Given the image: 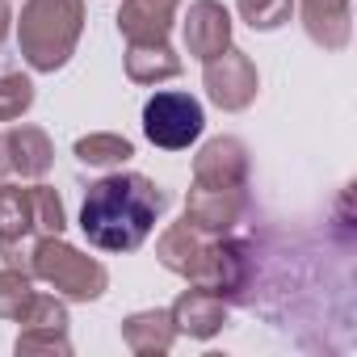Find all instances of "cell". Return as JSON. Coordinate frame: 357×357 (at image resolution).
<instances>
[{
	"mask_svg": "<svg viewBox=\"0 0 357 357\" xmlns=\"http://www.w3.org/2000/svg\"><path fill=\"white\" fill-rule=\"evenodd\" d=\"M168 211V194L143 172H109L84 190L80 231L101 252H135Z\"/></svg>",
	"mask_w": 357,
	"mask_h": 357,
	"instance_id": "cell-1",
	"label": "cell"
},
{
	"mask_svg": "<svg viewBox=\"0 0 357 357\" xmlns=\"http://www.w3.org/2000/svg\"><path fill=\"white\" fill-rule=\"evenodd\" d=\"M63 198L51 185H0V261L30 273L34 244L43 236H63Z\"/></svg>",
	"mask_w": 357,
	"mask_h": 357,
	"instance_id": "cell-2",
	"label": "cell"
},
{
	"mask_svg": "<svg viewBox=\"0 0 357 357\" xmlns=\"http://www.w3.org/2000/svg\"><path fill=\"white\" fill-rule=\"evenodd\" d=\"M84 34V0H26L17 17V47L34 72H59Z\"/></svg>",
	"mask_w": 357,
	"mask_h": 357,
	"instance_id": "cell-3",
	"label": "cell"
},
{
	"mask_svg": "<svg viewBox=\"0 0 357 357\" xmlns=\"http://www.w3.org/2000/svg\"><path fill=\"white\" fill-rule=\"evenodd\" d=\"M30 278L55 286V294H63L72 303H93V298H101L109 290V269L97 257L72 248L63 236H43L34 244Z\"/></svg>",
	"mask_w": 357,
	"mask_h": 357,
	"instance_id": "cell-4",
	"label": "cell"
},
{
	"mask_svg": "<svg viewBox=\"0 0 357 357\" xmlns=\"http://www.w3.org/2000/svg\"><path fill=\"white\" fill-rule=\"evenodd\" d=\"M202 130H206L202 101L181 89H164L143 105V135H147V143H155L164 151H185L190 143L202 139Z\"/></svg>",
	"mask_w": 357,
	"mask_h": 357,
	"instance_id": "cell-5",
	"label": "cell"
},
{
	"mask_svg": "<svg viewBox=\"0 0 357 357\" xmlns=\"http://www.w3.org/2000/svg\"><path fill=\"white\" fill-rule=\"evenodd\" d=\"M202 84H206V97L227 109V114H240L257 101L261 93V76H257V63L240 51V47H227L223 55L206 59L202 63Z\"/></svg>",
	"mask_w": 357,
	"mask_h": 357,
	"instance_id": "cell-6",
	"label": "cell"
},
{
	"mask_svg": "<svg viewBox=\"0 0 357 357\" xmlns=\"http://www.w3.org/2000/svg\"><path fill=\"white\" fill-rule=\"evenodd\" d=\"M22 332L13 340V353L17 357H30V353H59L68 357L72 353V340H68V307L55 298V294H38L30 298V307L22 311Z\"/></svg>",
	"mask_w": 357,
	"mask_h": 357,
	"instance_id": "cell-7",
	"label": "cell"
},
{
	"mask_svg": "<svg viewBox=\"0 0 357 357\" xmlns=\"http://www.w3.org/2000/svg\"><path fill=\"white\" fill-rule=\"evenodd\" d=\"M194 185L206 190H248V147L236 135H219L202 143L194 155Z\"/></svg>",
	"mask_w": 357,
	"mask_h": 357,
	"instance_id": "cell-8",
	"label": "cell"
},
{
	"mask_svg": "<svg viewBox=\"0 0 357 357\" xmlns=\"http://www.w3.org/2000/svg\"><path fill=\"white\" fill-rule=\"evenodd\" d=\"M248 215V190H206L194 185L185 198V223L202 236H231Z\"/></svg>",
	"mask_w": 357,
	"mask_h": 357,
	"instance_id": "cell-9",
	"label": "cell"
},
{
	"mask_svg": "<svg viewBox=\"0 0 357 357\" xmlns=\"http://www.w3.org/2000/svg\"><path fill=\"white\" fill-rule=\"evenodd\" d=\"M181 34H185V51L198 63H206V59H215V55H223L231 47V13L219 5V0H194Z\"/></svg>",
	"mask_w": 357,
	"mask_h": 357,
	"instance_id": "cell-10",
	"label": "cell"
},
{
	"mask_svg": "<svg viewBox=\"0 0 357 357\" xmlns=\"http://www.w3.org/2000/svg\"><path fill=\"white\" fill-rule=\"evenodd\" d=\"M227 307L231 303L219 298L215 290L194 286V290H181V298L168 307V315H172V328L176 332H185L194 340H211V336H219L227 328Z\"/></svg>",
	"mask_w": 357,
	"mask_h": 357,
	"instance_id": "cell-11",
	"label": "cell"
},
{
	"mask_svg": "<svg viewBox=\"0 0 357 357\" xmlns=\"http://www.w3.org/2000/svg\"><path fill=\"white\" fill-rule=\"evenodd\" d=\"M303 30L324 51H344L353 38V0H298Z\"/></svg>",
	"mask_w": 357,
	"mask_h": 357,
	"instance_id": "cell-12",
	"label": "cell"
},
{
	"mask_svg": "<svg viewBox=\"0 0 357 357\" xmlns=\"http://www.w3.org/2000/svg\"><path fill=\"white\" fill-rule=\"evenodd\" d=\"M181 0H122L118 9V34L126 43H164L176 22Z\"/></svg>",
	"mask_w": 357,
	"mask_h": 357,
	"instance_id": "cell-13",
	"label": "cell"
},
{
	"mask_svg": "<svg viewBox=\"0 0 357 357\" xmlns=\"http://www.w3.org/2000/svg\"><path fill=\"white\" fill-rule=\"evenodd\" d=\"M206 244H211V236L194 231L185 219H181V223H168V227L160 231V240H155V261H160L168 273L194 282V278H198V269H202Z\"/></svg>",
	"mask_w": 357,
	"mask_h": 357,
	"instance_id": "cell-14",
	"label": "cell"
},
{
	"mask_svg": "<svg viewBox=\"0 0 357 357\" xmlns=\"http://www.w3.org/2000/svg\"><path fill=\"white\" fill-rule=\"evenodd\" d=\"M176 332L172 328V315L164 307H151V311H135L122 319V344L139 357H155V353H168L176 344Z\"/></svg>",
	"mask_w": 357,
	"mask_h": 357,
	"instance_id": "cell-15",
	"label": "cell"
},
{
	"mask_svg": "<svg viewBox=\"0 0 357 357\" xmlns=\"http://www.w3.org/2000/svg\"><path fill=\"white\" fill-rule=\"evenodd\" d=\"M5 139H9V164H13V172H22L26 181H38V176L51 172V164H55V143L47 139V130L22 122V126L5 130Z\"/></svg>",
	"mask_w": 357,
	"mask_h": 357,
	"instance_id": "cell-16",
	"label": "cell"
},
{
	"mask_svg": "<svg viewBox=\"0 0 357 357\" xmlns=\"http://www.w3.org/2000/svg\"><path fill=\"white\" fill-rule=\"evenodd\" d=\"M126 76L135 84H160L181 76V55L164 43H126Z\"/></svg>",
	"mask_w": 357,
	"mask_h": 357,
	"instance_id": "cell-17",
	"label": "cell"
},
{
	"mask_svg": "<svg viewBox=\"0 0 357 357\" xmlns=\"http://www.w3.org/2000/svg\"><path fill=\"white\" fill-rule=\"evenodd\" d=\"M72 151L89 168H114V164H126L135 155V143L126 135H114V130H93V135H80Z\"/></svg>",
	"mask_w": 357,
	"mask_h": 357,
	"instance_id": "cell-18",
	"label": "cell"
},
{
	"mask_svg": "<svg viewBox=\"0 0 357 357\" xmlns=\"http://www.w3.org/2000/svg\"><path fill=\"white\" fill-rule=\"evenodd\" d=\"M34 105V80L17 68H0V122H17Z\"/></svg>",
	"mask_w": 357,
	"mask_h": 357,
	"instance_id": "cell-19",
	"label": "cell"
},
{
	"mask_svg": "<svg viewBox=\"0 0 357 357\" xmlns=\"http://www.w3.org/2000/svg\"><path fill=\"white\" fill-rule=\"evenodd\" d=\"M236 9H240L244 26H252L257 34H273L290 22L294 0H236Z\"/></svg>",
	"mask_w": 357,
	"mask_h": 357,
	"instance_id": "cell-20",
	"label": "cell"
},
{
	"mask_svg": "<svg viewBox=\"0 0 357 357\" xmlns=\"http://www.w3.org/2000/svg\"><path fill=\"white\" fill-rule=\"evenodd\" d=\"M34 278L30 273H22V269H0V319H22V311L30 307V298H34V286H30Z\"/></svg>",
	"mask_w": 357,
	"mask_h": 357,
	"instance_id": "cell-21",
	"label": "cell"
},
{
	"mask_svg": "<svg viewBox=\"0 0 357 357\" xmlns=\"http://www.w3.org/2000/svg\"><path fill=\"white\" fill-rule=\"evenodd\" d=\"M9 30H13V5H9V0H0V47H5Z\"/></svg>",
	"mask_w": 357,
	"mask_h": 357,
	"instance_id": "cell-22",
	"label": "cell"
},
{
	"mask_svg": "<svg viewBox=\"0 0 357 357\" xmlns=\"http://www.w3.org/2000/svg\"><path fill=\"white\" fill-rule=\"evenodd\" d=\"M9 172H13V164H9V139L0 135V181H5Z\"/></svg>",
	"mask_w": 357,
	"mask_h": 357,
	"instance_id": "cell-23",
	"label": "cell"
}]
</instances>
